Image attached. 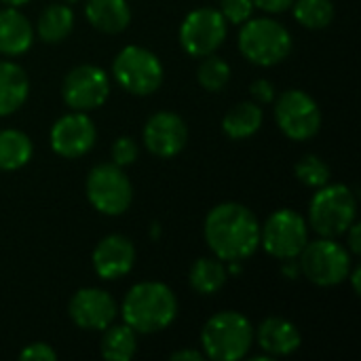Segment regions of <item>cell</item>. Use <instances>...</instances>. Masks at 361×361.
Returning <instances> with one entry per match:
<instances>
[{"label":"cell","mask_w":361,"mask_h":361,"mask_svg":"<svg viewBox=\"0 0 361 361\" xmlns=\"http://www.w3.org/2000/svg\"><path fill=\"white\" fill-rule=\"evenodd\" d=\"M0 2H4L6 6H15V8H17V6H23V4H27L30 0H0Z\"/></svg>","instance_id":"74e56055"},{"label":"cell","mask_w":361,"mask_h":361,"mask_svg":"<svg viewBox=\"0 0 361 361\" xmlns=\"http://www.w3.org/2000/svg\"><path fill=\"white\" fill-rule=\"evenodd\" d=\"M112 74L131 95H152L163 82V63L152 51L129 44L114 57Z\"/></svg>","instance_id":"52a82bcc"},{"label":"cell","mask_w":361,"mask_h":361,"mask_svg":"<svg viewBox=\"0 0 361 361\" xmlns=\"http://www.w3.org/2000/svg\"><path fill=\"white\" fill-rule=\"evenodd\" d=\"M197 78H199V85L212 93H218L222 91L228 80H231V66L218 57V55H205L199 70H197Z\"/></svg>","instance_id":"4316f807"},{"label":"cell","mask_w":361,"mask_h":361,"mask_svg":"<svg viewBox=\"0 0 361 361\" xmlns=\"http://www.w3.org/2000/svg\"><path fill=\"white\" fill-rule=\"evenodd\" d=\"M121 313L125 324L137 334H154L173 324L178 315V300L169 286L142 281L127 292Z\"/></svg>","instance_id":"7a4b0ae2"},{"label":"cell","mask_w":361,"mask_h":361,"mask_svg":"<svg viewBox=\"0 0 361 361\" xmlns=\"http://www.w3.org/2000/svg\"><path fill=\"white\" fill-rule=\"evenodd\" d=\"M30 93V80L25 70L15 63L0 59V116L17 112Z\"/></svg>","instance_id":"d6986e66"},{"label":"cell","mask_w":361,"mask_h":361,"mask_svg":"<svg viewBox=\"0 0 361 361\" xmlns=\"http://www.w3.org/2000/svg\"><path fill=\"white\" fill-rule=\"evenodd\" d=\"M102 357L110 361H129L137 351V332L127 326H108L102 336Z\"/></svg>","instance_id":"d4e9b609"},{"label":"cell","mask_w":361,"mask_h":361,"mask_svg":"<svg viewBox=\"0 0 361 361\" xmlns=\"http://www.w3.org/2000/svg\"><path fill=\"white\" fill-rule=\"evenodd\" d=\"M68 313L78 328L104 332L116 319L118 309L108 292L99 288H82L72 296Z\"/></svg>","instance_id":"9a60e30c"},{"label":"cell","mask_w":361,"mask_h":361,"mask_svg":"<svg viewBox=\"0 0 361 361\" xmlns=\"http://www.w3.org/2000/svg\"><path fill=\"white\" fill-rule=\"evenodd\" d=\"M294 173H296V178H298L305 186H309V188H322V186H326V184L330 182V178H332V171H330L328 163H326L322 157H317V154H305V157L296 163Z\"/></svg>","instance_id":"83f0119b"},{"label":"cell","mask_w":361,"mask_h":361,"mask_svg":"<svg viewBox=\"0 0 361 361\" xmlns=\"http://www.w3.org/2000/svg\"><path fill=\"white\" fill-rule=\"evenodd\" d=\"M260 243L277 260H296L309 243V224L294 209H277L260 226Z\"/></svg>","instance_id":"ba28073f"},{"label":"cell","mask_w":361,"mask_h":361,"mask_svg":"<svg viewBox=\"0 0 361 361\" xmlns=\"http://www.w3.org/2000/svg\"><path fill=\"white\" fill-rule=\"evenodd\" d=\"M300 275L319 288H332L349 279L351 252L336 239L322 237L305 245L298 256Z\"/></svg>","instance_id":"8992f818"},{"label":"cell","mask_w":361,"mask_h":361,"mask_svg":"<svg viewBox=\"0 0 361 361\" xmlns=\"http://www.w3.org/2000/svg\"><path fill=\"white\" fill-rule=\"evenodd\" d=\"M137 152H140L137 142L129 135H123L112 144V163L118 167H127V165L135 163Z\"/></svg>","instance_id":"f546056e"},{"label":"cell","mask_w":361,"mask_h":361,"mask_svg":"<svg viewBox=\"0 0 361 361\" xmlns=\"http://www.w3.org/2000/svg\"><path fill=\"white\" fill-rule=\"evenodd\" d=\"M66 2H78V0H66Z\"/></svg>","instance_id":"f35d334b"},{"label":"cell","mask_w":361,"mask_h":361,"mask_svg":"<svg viewBox=\"0 0 361 361\" xmlns=\"http://www.w3.org/2000/svg\"><path fill=\"white\" fill-rule=\"evenodd\" d=\"M254 343V326L237 311H220L207 319L201 332L203 355L214 361H237Z\"/></svg>","instance_id":"3957f363"},{"label":"cell","mask_w":361,"mask_h":361,"mask_svg":"<svg viewBox=\"0 0 361 361\" xmlns=\"http://www.w3.org/2000/svg\"><path fill=\"white\" fill-rule=\"evenodd\" d=\"M275 118L279 129L296 142L311 140L322 127V110L302 89H288L277 97Z\"/></svg>","instance_id":"30bf717a"},{"label":"cell","mask_w":361,"mask_h":361,"mask_svg":"<svg viewBox=\"0 0 361 361\" xmlns=\"http://www.w3.org/2000/svg\"><path fill=\"white\" fill-rule=\"evenodd\" d=\"M226 38V19L220 11L203 6L190 11L180 25V44L192 57L212 55Z\"/></svg>","instance_id":"8fae6325"},{"label":"cell","mask_w":361,"mask_h":361,"mask_svg":"<svg viewBox=\"0 0 361 361\" xmlns=\"http://www.w3.org/2000/svg\"><path fill=\"white\" fill-rule=\"evenodd\" d=\"M171 360L173 361H182V360L201 361V360H205V355H203V353H199V351H192V349H184V351H176V353H171Z\"/></svg>","instance_id":"e575fe53"},{"label":"cell","mask_w":361,"mask_h":361,"mask_svg":"<svg viewBox=\"0 0 361 361\" xmlns=\"http://www.w3.org/2000/svg\"><path fill=\"white\" fill-rule=\"evenodd\" d=\"M347 237H349V250H351V254H361V226L357 222H353L349 228H347V233H345Z\"/></svg>","instance_id":"836d02e7"},{"label":"cell","mask_w":361,"mask_h":361,"mask_svg":"<svg viewBox=\"0 0 361 361\" xmlns=\"http://www.w3.org/2000/svg\"><path fill=\"white\" fill-rule=\"evenodd\" d=\"M91 262L99 279L114 281V279L125 277L133 269L135 247L123 235H108L95 245Z\"/></svg>","instance_id":"2e32d148"},{"label":"cell","mask_w":361,"mask_h":361,"mask_svg":"<svg viewBox=\"0 0 361 361\" xmlns=\"http://www.w3.org/2000/svg\"><path fill=\"white\" fill-rule=\"evenodd\" d=\"M286 262V267H283V275L288 277V279H296V275L300 273V267H298V262L294 264V260H283Z\"/></svg>","instance_id":"d590c367"},{"label":"cell","mask_w":361,"mask_h":361,"mask_svg":"<svg viewBox=\"0 0 361 361\" xmlns=\"http://www.w3.org/2000/svg\"><path fill=\"white\" fill-rule=\"evenodd\" d=\"M51 148L63 159H78L87 154L97 140L93 121L85 112H70L57 118L51 127Z\"/></svg>","instance_id":"4fadbf2b"},{"label":"cell","mask_w":361,"mask_h":361,"mask_svg":"<svg viewBox=\"0 0 361 361\" xmlns=\"http://www.w3.org/2000/svg\"><path fill=\"white\" fill-rule=\"evenodd\" d=\"M205 243L222 262H243L260 247L256 214L235 201L216 205L205 218Z\"/></svg>","instance_id":"6da1fadb"},{"label":"cell","mask_w":361,"mask_h":361,"mask_svg":"<svg viewBox=\"0 0 361 361\" xmlns=\"http://www.w3.org/2000/svg\"><path fill=\"white\" fill-rule=\"evenodd\" d=\"M188 142V127L176 112H157L146 121L144 146L159 159H171L184 150Z\"/></svg>","instance_id":"5bb4252c"},{"label":"cell","mask_w":361,"mask_h":361,"mask_svg":"<svg viewBox=\"0 0 361 361\" xmlns=\"http://www.w3.org/2000/svg\"><path fill=\"white\" fill-rule=\"evenodd\" d=\"M72 27H74V11L68 4H49L36 21V34L40 36V40L49 44L66 40Z\"/></svg>","instance_id":"7402d4cb"},{"label":"cell","mask_w":361,"mask_h":361,"mask_svg":"<svg viewBox=\"0 0 361 361\" xmlns=\"http://www.w3.org/2000/svg\"><path fill=\"white\" fill-rule=\"evenodd\" d=\"M21 360H40V361H53L57 360V353L51 349V345L47 343H34V345H27L21 353H19Z\"/></svg>","instance_id":"1f68e13d"},{"label":"cell","mask_w":361,"mask_h":361,"mask_svg":"<svg viewBox=\"0 0 361 361\" xmlns=\"http://www.w3.org/2000/svg\"><path fill=\"white\" fill-rule=\"evenodd\" d=\"M292 6L296 21L309 30H324L334 19L332 0H296Z\"/></svg>","instance_id":"484cf974"},{"label":"cell","mask_w":361,"mask_h":361,"mask_svg":"<svg viewBox=\"0 0 361 361\" xmlns=\"http://www.w3.org/2000/svg\"><path fill=\"white\" fill-rule=\"evenodd\" d=\"M85 15L89 23L104 34H118L131 23L127 0H87Z\"/></svg>","instance_id":"ffe728a7"},{"label":"cell","mask_w":361,"mask_h":361,"mask_svg":"<svg viewBox=\"0 0 361 361\" xmlns=\"http://www.w3.org/2000/svg\"><path fill=\"white\" fill-rule=\"evenodd\" d=\"M190 286L197 294L201 296H212L218 294L226 279H228V271L226 264L220 258H199L192 269H190Z\"/></svg>","instance_id":"603a6c76"},{"label":"cell","mask_w":361,"mask_h":361,"mask_svg":"<svg viewBox=\"0 0 361 361\" xmlns=\"http://www.w3.org/2000/svg\"><path fill=\"white\" fill-rule=\"evenodd\" d=\"M264 121V112L256 102H241L235 104L222 118V129L233 140H247L252 137Z\"/></svg>","instance_id":"44dd1931"},{"label":"cell","mask_w":361,"mask_h":361,"mask_svg":"<svg viewBox=\"0 0 361 361\" xmlns=\"http://www.w3.org/2000/svg\"><path fill=\"white\" fill-rule=\"evenodd\" d=\"M250 93H252L254 102L260 104V106H262V104H273V102H275V95H277L273 82L267 80V78H256V80L252 82V87H250Z\"/></svg>","instance_id":"4dcf8cb0"},{"label":"cell","mask_w":361,"mask_h":361,"mask_svg":"<svg viewBox=\"0 0 361 361\" xmlns=\"http://www.w3.org/2000/svg\"><path fill=\"white\" fill-rule=\"evenodd\" d=\"M294 4V0H254V6L267 13H283Z\"/></svg>","instance_id":"d6a6232c"},{"label":"cell","mask_w":361,"mask_h":361,"mask_svg":"<svg viewBox=\"0 0 361 361\" xmlns=\"http://www.w3.org/2000/svg\"><path fill=\"white\" fill-rule=\"evenodd\" d=\"M254 0H220V13L228 23H245L254 13Z\"/></svg>","instance_id":"f1b7e54d"},{"label":"cell","mask_w":361,"mask_h":361,"mask_svg":"<svg viewBox=\"0 0 361 361\" xmlns=\"http://www.w3.org/2000/svg\"><path fill=\"white\" fill-rule=\"evenodd\" d=\"M349 277H351V281H353V290H355V294H360V277H361L360 267H355V269H353V273L349 271Z\"/></svg>","instance_id":"8d00e7d4"},{"label":"cell","mask_w":361,"mask_h":361,"mask_svg":"<svg viewBox=\"0 0 361 361\" xmlns=\"http://www.w3.org/2000/svg\"><path fill=\"white\" fill-rule=\"evenodd\" d=\"M63 102L78 112L95 110L104 106L110 95V78L99 66L82 63L72 68L61 85Z\"/></svg>","instance_id":"7c38bea8"},{"label":"cell","mask_w":361,"mask_h":361,"mask_svg":"<svg viewBox=\"0 0 361 361\" xmlns=\"http://www.w3.org/2000/svg\"><path fill=\"white\" fill-rule=\"evenodd\" d=\"M357 218V199L345 184H326L317 188L309 203V224L319 237L336 239Z\"/></svg>","instance_id":"277c9868"},{"label":"cell","mask_w":361,"mask_h":361,"mask_svg":"<svg viewBox=\"0 0 361 361\" xmlns=\"http://www.w3.org/2000/svg\"><path fill=\"white\" fill-rule=\"evenodd\" d=\"M34 42V27L15 6L0 11V53L15 57L23 55Z\"/></svg>","instance_id":"ac0fdd59"},{"label":"cell","mask_w":361,"mask_h":361,"mask_svg":"<svg viewBox=\"0 0 361 361\" xmlns=\"http://www.w3.org/2000/svg\"><path fill=\"white\" fill-rule=\"evenodd\" d=\"M87 199L104 216H121L131 207L133 186L114 163L95 165L87 176Z\"/></svg>","instance_id":"9c48e42d"},{"label":"cell","mask_w":361,"mask_h":361,"mask_svg":"<svg viewBox=\"0 0 361 361\" xmlns=\"http://www.w3.org/2000/svg\"><path fill=\"white\" fill-rule=\"evenodd\" d=\"M34 146L19 129H0V169L15 171L30 163Z\"/></svg>","instance_id":"cb8c5ba5"},{"label":"cell","mask_w":361,"mask_h":361,"mask_svg":"<svg viewBox=\"0 0 361 361\" xmlns=\"http://www.w3.org/2000/svg\"><path fill=\"white\" fill-rule=\"evenodd\" d=\"M241 32H239V51L256 66H277L281 63L294 47L292 34L290 30L269 17H260V19H247L245 23H241Z\"/></svg>","instance_id":"5b68a950"},{"label":"cell","mask_w":361,"mask_h":361,"mask_svg":"<svg viewBox=\"0 0 361 361\" xmlns=\"http://www.w3.org/2000/svg\"><path fill=\"white\" fill-rule=\"evenodd\" d=\"M260 349L271 357H286L300 349L302 336L286 317H267L254 334Z\"/></svg>","instance_id":"e0dca14e"}]
</instances>
